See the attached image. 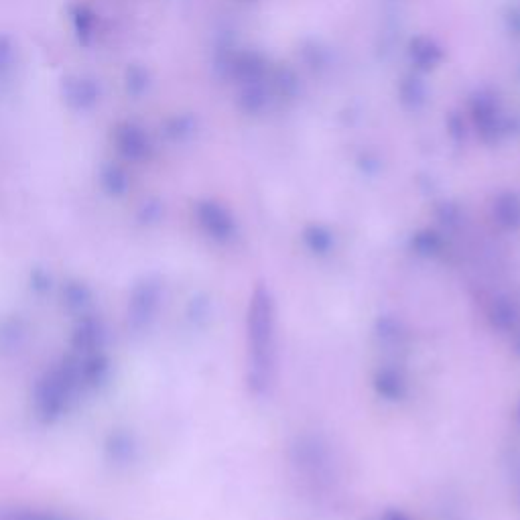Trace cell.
<instances>
[{
    "label": "cell",
    "mask_w": 520,
    "mask_h": 520,
    "mask_svg": "<svg viewBox=\"0 0 520 520\" xmlns=\"http://www.w3.org/2000/svg\"><path fill=\"white\" fill-rule=\"evenodd\" d=\"M86 390L74 356L49 368L35 384L33 409L43 423H55L72 409L76 397Z\"/></svg>",
    "instance_id": "cell-1"
},
{
    "label": "cell",
    "mask_w": 520,
    "mask_h": 520,
    "mask_svg": "<svg viewBox=\"0 0 520 520\" xmlns=\"http://www.w3.org/2000/svg\"><path fill=\"white\" fill-rule=\"evenodd\" d=\"M106 449L112 455V462H128V460H133L135 443L126 433H114L110 437V443L106 445Z\"/></svg>",
    "instance_id": "cell-5"
},
{
    "label": "cell",
    "mask_w": 520,
    "mask_h": 520,
    "mask_svg": "<svg viewBox=\"0 0 520 520\" xmlns=\"http://www.w3.org/2000/svg\"><path fill=\"white\" fill-rule=\"evenodd\" d=\"M161 301V285L155 279H143L128 297V325L135 332L145 330L155 317Z\"/></svg>",
    "instance_id": "cell-2"
},
{
    "label": "cell",
    "mask_w": 520,
    "mask_h": 520,
    "mask_svg": "<svg viewBox=\"0 0 520 520\" xmlns=\"http://www.w3.org/2000/svg\"><path fill=\"white\" fill-rule=\"evenodd\" d=\"M0 520H80L72 514L31 504H0Z\"/></svg>",
    "instance_id": "cell-4"
},
{
    "label": "cell",
    "mask_w": 520,
    "mask_h": 520,
    "mask_svg": "<svg viewBox=\"0 0 520 520\" xmlns=\"http://www.w3.org/2000/svg\"><path fill=\"white\" fill-rule=\"evenodd\" d=\"M65 297H68V303L72 307L82 309L90 301V291L84 285H72V287H68V293H65Z\"/></svg>",
    "instance_id": "cell-6"
},
{
    "label": "cell",
    "mask_w": 520,
    "mask_h": 520,
    "mask_svg": "<svg viewBox=\"0 0 520 520\" xmlns=\"http://www.w3.org/2000/svg\"><path fill=\"white\" fill-rule=\"evenodd\" d=\"M104 328L102 323L86 317L78 323V328L72 338V350L78 354H90V352H100L104 348Z\"/></svg>",
    "instance_id": "cell-3"
}]
</instances>
